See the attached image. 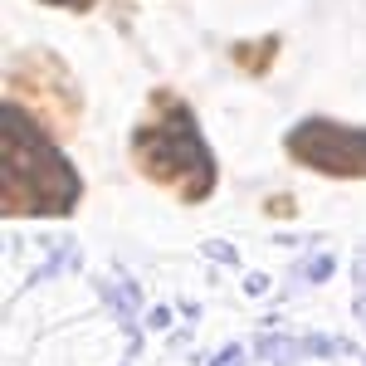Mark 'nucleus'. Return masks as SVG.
<instances>
[{
	"label": "nucleus",
	"instance_id": "obj_1",
	"mask_svg": "<svg viewBox=\"0 0 366 366\" xmlns=\"http://www.w3.org/2000/svg\"><path fill=\"white\" fill-rule=\"evenodd\" d=\"M84 196L79 171L44 137V127L15 103H5L0 127V205L5 215H69Z\"/></svg>",
	"mask_w": 366,
	"mask_h": 366
},
{
	"label": "nucleus",
	"instance_id": "obj_2",
	"mask_svg": "<svg viewBox=\"0 0 366 366\" xmlns=\"http://www.w3.org/2000/svg\"><path fill=\"white\" fill-rule=\"evenodd\" d=\"M132 167L186 205H200L215 191V157L200 137L196 113L171 88H157L147 103V117L132 132Z\"/></svg>",
	"mask_w": 366,
	"mask_h": 366
},
{
	"label": "nucleus",
	"instance_id": "obj_3",
	"mask_svg": "<svg viewBox=\"0 0 366 366\" xmlns=\"http://www.w3.org/2000/svg\"><path fill=\"white\" fill-rule=\"evenodd\" d=\"M5 103H15L20 113H29L44 132H74L84 117V98L79 84L69 79V69L44 49L15 54L5 64Z\"/></svg>",
	"mask_w": 366,
	"mask_h": 366
},
{
	"label": "nucleus",
	"instance_id": "obj_4",
	"mask_svg": "<svg viewBox=\"0 0 366 366\" xmlns=\"http://www.w3.org/2000/svg\"><path fill=\"white\" fill-rule=\"evenodd\" d=\"M288 157L322 176H366V127H342L332 117H308L288 132Z\"/></svg>",
	"mask_w": 366,
	"mask_h": 366
},
{
	"label": "nucleus",
	"instance_id": "obj_5",
	"mask_svg": "<svg viewBox=\"0 0 366 366\" xmlns=\"http://www.w3.org/2000/svg\"><path fill=\"white\" fill-rule=\"evenodd\" d=\"M49 5H64V10H88L93 0H49Z\"/></svg>",
	"mask_w": 366,
	"mask_h": 366
}]
</instances>
